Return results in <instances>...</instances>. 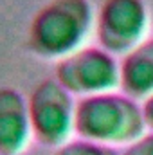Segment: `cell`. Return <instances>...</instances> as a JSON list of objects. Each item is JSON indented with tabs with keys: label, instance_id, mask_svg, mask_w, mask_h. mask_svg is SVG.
I'll return each mask as SVG.
<instances>
[{
	"label": "cell",
	"instance_id": "obj_7",
	"mask_svg": "<svg viewBox=\"0 0 153 155\" xmlns=\"http://www.w3.org/2000/svg\"><path fill=\"white\" fill-rule=\"evenodd\" d=\"M119 88L137 101L153 94V38L142 40L122 54L119 61Z\"/></svg>",
	"mask_w": 153,
	"mask_h": 155
},
{
	"label": "cell",
	"instance_id": "obj_3",
	"mask_svg": "<svg viewBox=\"0 0 153 155\" xmlns=\"http://www.w3.org/2000/svg\"><path fill=\"white\" fill-rule=\"evenodd\" d=\"M33 137L43 146L58 148L74 132L76 101L54 78L40 81L27 99Z\"/></svg>",
	"mask_w": 153,
	"mask_h": 155
},
{
	"label": "cell",
	"instance_id": "obj_8",
	"mask_svg": "<svg viewBox=\"0 0 153 155\" xmlns=\"http://www.w3.org/2000/svg\"><path fill=\"white\" fill-rule=\"evenodd\" d=\"M54 155H121L115 146L94 143L88 139H77V141H67L65 144L58 146Z\"/></svg>",
	"mask_w": 153,
	"mask_h": 155
},
{
	"label": "cell",
	"instance_id": "obj_6",
	"mask_svg": "<svg viewBox=\"0 0 153 155\" xmlns=\"http://www.w3.org/2000/svg\"><path fill=\"white\" fill-rule=\"evenodd\" d=\"M31 135L27 99L15 88H0V153H22Z\"/></svg>",
	"mask_w": 153,
	"mask_h": 155
},
{
	"label": "cell",
	"instance_id": "obj_2",
	"mask_svg": "<svg viewBox=\"0 0 153 155\" xmlns=\"http://www.w3.org/2000/svg\"><path fill=\"white\" fill-rule=\"evenodd\" d=\"M92 27L88 0H50L31 20L27 47L40 58L60 60L83 47Z\"/></svg>",
	"mask_w": 153,
	"mask_h": 155
},
{
	"label": "cell",
	"instance_id": "obj_1",
	"mask_svg": "<svg viewBox=\"0 0 153 155\" xmlns=\"http://www.w3.org/2000/svg\"><path fill=\"white\" fill-rule=\"evenodd\" d=\"M74 132L79 139L126 146L146 132V123L137 99L112 90L76 101Z\"/></svg>",
	"mask_w": 153,
	"mask_h": 155
},
{
	"label": "cell",
	"instance_id": "obj_10",
	"mask_svg": "<svg viewBox=\"0 0 153 155\" xmlns=\"http://www.w3.org/2000/svg\"><path fill=\"white\" fill-rule=\"evenodd\" d=\"M141 110H142V117H144L146 128L153 132V94H150L148 97L142 99V103H141Z\"/></svg>",
	"mask_w": 153,
	"mask_h": 155
},
{
	"label": "cell",
	"instance_id": "obj_5",
	"mask_svg": "<svg viewBox=\"0 0 153 155\" xmlns=\"http://www.w3.org/2000/svg\"><path fill=\"white\" fill-rule=\"evenodd\" d=\"M101 49L122 56L146 40L150 13L144 0H103L94 18Z\"/></svg>",
	"mask_w": 153,
	"mask_h": 155
},
{
	"label": "cell",
	"instance_id": "obj_9",
	"mask_svg": "<svg viewBox=\"0 0 153 155\" xmlns=\"http://www.w3.org/2000/svg\"><path fill=\"white\" fill-rule=\"evenodd\" d=\"M121 155H153V132H144L139 139L126 144Z\"/></svg>",
	"mask_w": 153,
	"mask_h": 155
},
{
	"label": "cell",
	"instance_id": "obj_4",
	"mask_svg": "<svg viewBox=\"0 0 153 155\" xmlns=\"http://www.w3.org/2000/svg\"><path fill=\"white\" fill-rule=\"evenodd\" d=\"M54 79L72 96H94L119 88V61L99 45H83L60 58Z\"/></svg>",
	"mask_w": 153,
	"mask_h": 155
}]
</instances>
